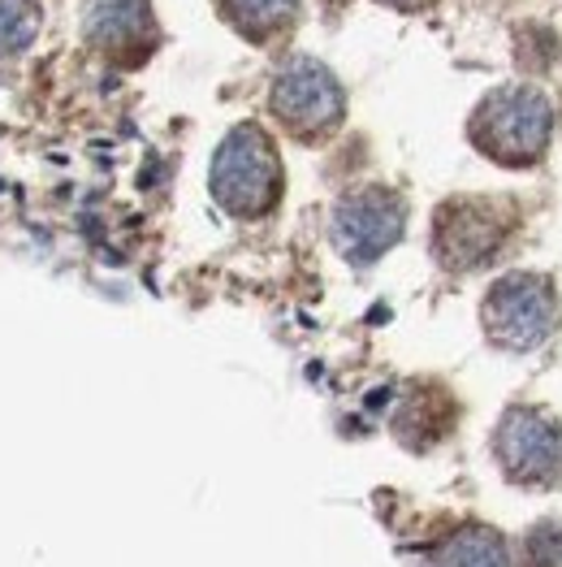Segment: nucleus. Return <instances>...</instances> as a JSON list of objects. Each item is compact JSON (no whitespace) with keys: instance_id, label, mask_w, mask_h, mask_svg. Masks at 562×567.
Wrapping results in <instances>:
<instances>
[{"instance_id":"obj_1","label":"nucleus","mask_w":562,"mask_h":567,"mask_svg":"<svg viewBox=\"0 0 562 567\" xmlns=\"http://www.w3.org/2000/svg\"><path fill=\"white\" fill-rule=\"evenodd\" d=\"M212 195L235 217H264L281 199V161L260 126H235L212 156Z\"/></svg>"},{"instance_id":"obj_2","label":"nucleus","mask_w":562,"mask_h":567,"mask_svg":"<svg viewBox=\"0 0 562 567\" xmlns=\"http://www.w3.org/2000/svg\"><path fill=\"white\" fill-rule=\"evenodd\" d=\"M550 104L532 87H498L471 113V143L502 161V165H532L550 143Z\"/></svg>"},{"instance_id":"obj_3","label":"nucleus","mask_w":562,"mask_h":567,"mask_svg":"<svg viewBox=\"0 0 562 567\" xmlns=\"http://www.w3.org/2000/svg\"><path fill=\"white\" fill-rule=\"evenodd\" d=\"M559 326L554 286L537 274H511L485 295V330L507 351H532Z\"/></svg>"},{"instance_id":"obj_4","label":"nucleus","mask_w":562,"mask_h":567,"mask_svg":"<svg viewBox=\"0 0 562 567\" xmlns=\"http://www.w3.org/2000/svg\"><path fill=\"white\" fill-rule=\"evenodd\" d=\"M273 117L299 140H321L342 122V87L321 61L294 56L273 83Z\"/></svg>"},{"instance_id":"obj_5","label":"nucleus","mask_w":562,"mask_h":567,"mask_svg":"<svg viewBox=\"0 0 562 567\" xmlns=\"http://www.w3.org/2000/svg\"><path fill=\"white\" fill-rule=\"evenodd\" d=\"M511 235V213L493 199H455L437 213L433 226V251L446 269H476L485 265L502 238Z\"/></svg>"},{"instance_id":"obj_6","label":"nucleus","mask_w":562,"mask_h":567,"mask_svg":"<svg viewBox=\"0 0 562 567\" xmlns=\"http://www.w3.org/2000/svg\"><path fill=\"white\" fill-rule=\"evenodd\" d=\"M407 208L394 190L364 187L333 208V243L351 265H373L403 238Z\"/></svg>"},{"instance_id":"obj_7","label":"nucleus","mask_w":562,"mask_h":567,"mask_svg":"<svg viewBox=\"0 0 562 567\" xmlns=\"http://www.w3.org/2000/svg\"><path fill=\"white\" fill-rule=\"evenodd\" d=\"M498 460L511 481L523 485H554L562 476V433L559 425L537 412V408H516L498 425Z\"/></svg>"},{"instance_id":"obj_8","label":"nucleus","mask_w":562,"mask_h":567,"mask_svg":"<svg viewBox=\"0 0 562 567\" xmlns=\"http://www.w3.org/2000/svg\"><path fill=\"white\" fill-rule=\"evenodd\" d=\"M87 40L104 56L139 61L156 40L147 0H92L87 4Z\"/></svg>"},{"instance_id":"obj_9","label":"nucleus","mask_w":562,"mask_h":567,"mask_svg":"<svg viewBox=\"0 0 562 567\" xmlns=\"http://www.w3.org/2000/svg\"><path fill=\"white\" fill-rule=\"evenodd\" d=\"M437 567H511V555L493 528L468 524L437 550Z\"/></svg>"},{"instance_id":"obj_10","label":"nucleus","mask_w":562,"mask_h":567,"mask_svg":"<svg viewBox=\"0 0 562 567\" xmlns=\"http://www.w3.org/2000/svg\"><path fill=\"white\" fill-rule=\"evenodd\" d=\"M221 4H226L230 22H235L247 40L278 35V31H285L294 22V13H299V0H221Z\"/></svg>"},{"instance_id":"obj_11","label":"nucleus","mask_w":562,"mask_h":567,"mask_svg":"<svg viewBox=\"0 0 562 567\" xmlns=\"http://www.w3.org/2000/svg\"><path fill=\"white\" fill-rule=\"evenodd\" d=\"M40 9L35 0H0V56H13L35 40Z\"/></svg>"},{"instance_id":"obj_12","label":"nucleus","mask_w":562,"mask_h":567,"mask_svg":"<svg viewBox=\"0 0 562 567\" xmlns=\"http://www.w3.org/2000/svg\"><path fill=\"white\" fill-rule=\"evenodd\" d=\"M528 567H562V520L541 524L528 537Z\"/></svg>"}]
</instances>
